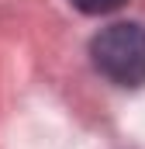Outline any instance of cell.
<instances>
[{
    "label": "cell",
    "mask_w": 145,
    "mask_h": 149,
    "mask_svg": "<svg viewBox=\"0 0 145 149\" xmlns=\"http://www.w3.org/2000/svg\"><path fill=\"white\" fill-rule=\"evenodd\" d=\"M76 10H83V14H110V10H117L124 0H69Z\"/></svg>",
    "instance_id": "2"
},
{
    "label": "cell",
    "mask_w": 145,
    "mask_h": 149,
    "mask_svg": "<svg viewBox=\"0 0 145 149\" xmlns=\"http://www.w3.org/2000/svg\"><path fill=\"white\" fill-rule=\"evenodd\" d=\"M90 59L97 73L117 87H142L145 83V24L117 21L100 28L90 42Z\"/></svg>",
    "instance_id": "1"
}]
</instances>
